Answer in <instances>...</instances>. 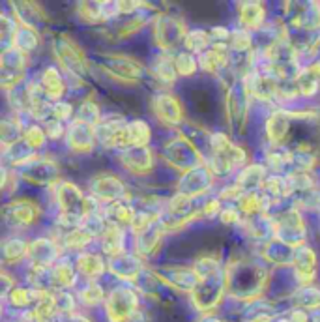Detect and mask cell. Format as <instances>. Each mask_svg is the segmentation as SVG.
I'll use <instances>...</instances> for the list:
<instances>
[{"label": "cell", "instance_id": "6", "mask_svg": "<svg viewBox=\"0 0 320 322\" xmlns=\"http://www.w3.org/2000/svg\"><path fill=\"white\" fill-rule=\"evenodd\" d=\"M221 218H223L225 223H228V221H236V219H238V213L232 212V210H227V212H223Z\"/></svg>", "mask_w": 320, "mask_h": 322}, {"label": "cell", "instance_id": "3", "mask_svg": "<svg viewBox=\"0 0 320 322\" xmlns=\"http://www.w3.org/2000/svg\"><path fill=\"white\" fill-rule=\"evenodd\" d=\"M27 139H28V142H30L32 146L38 148V146H41V144H44L45 135L41 133V130H38V127H32V130H28Z\"/></svg>", "mask_w": 320, "mask_h": 322}, {"label": "cell", "instance_id": "5", "mask_svg": "<svg viewBox=\"0 0 320 322\" xmlns=\"http://www.w3.org/2000/svg\"><path fill=\"white\" fill-rule=\"evenodd\" d=\"M27 292L25 290H13V304L15 306H25L27 304Z\"/></svg>", "mask_w": 320, "mask_h": 322}, {"label": "cell", "instance_id": "2", "mask_svg": "<svg viewBox=\"0 0 320 322\" xmlns=\"http://www.w3.org/2000/svg\"><path fill=\"white\" fill-rule=\"evenodd\" d=\"M82 261L84 262H79V266L82 268V272L84 273H90V275H96V273L101 272V261L98 257H90V255H82Z\"/></svg>", "mask_w": 320, "mask_h": 322}, {"label": "cell", "instance_id": "7", "mask_svg": "<svg viewBox=\"0 0 320 322\" xmlns=\"http://www.w3.org/2000/svg\"><path fill=\"white\" fill-rule=\"evenodd\" d=\"M255 322H268V318H259V320H255Z\"/></svg>", "mask_w": 320, "mask_h": 322}, {"label": "cell", "instance_id": "1", "mask_svg": "<svg viewBox=\"0 0 320 322\" xmlns=\"http://www.w3.org/2000/svg\"><path fill=\"white\" fill-rule=\"evenodd\" d=\"M44 87L47 88L49 96H58L60 94L62 82H60V79L56 77L54 70H47V73H44Z\"/></svg>", "mask_w": 320, "mask_h": 322}, {"label": "cell", "instance_id": "4", "mask_svg": "<svg viewBox=\"0 0 320 322\" xmlns=\"http://www.w3.org/2000/svg\"><path fill=\"white\" fill-rule=\"evenodd\" d=\"M56 275H58V279L64 285H71V281H73V272H71L68 266L58 268V270H56Z\"/></svg>", "mask_w": 320, "mask_h": 322}]
</instances>
